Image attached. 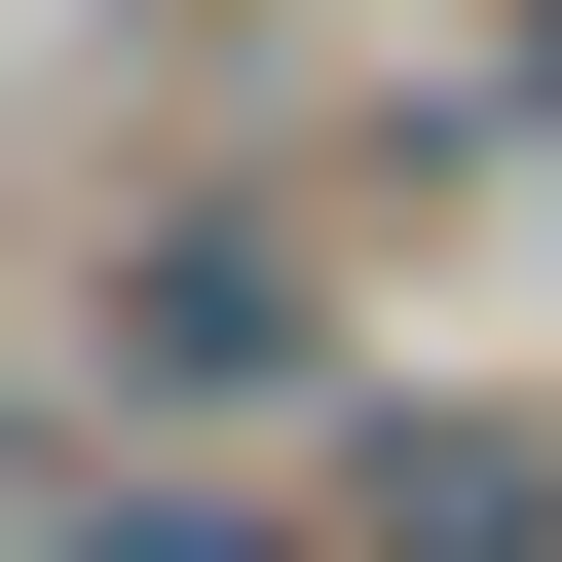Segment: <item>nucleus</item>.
Listing matches in <instances>:
<instances>
[{
  "mask_svg": "<svg viewBox=\"0 0 562 562\" xmlns=\"http://www.w3.org/2000/svg\"><path fill=\"white\" fill-rule=\"evenodd\" d=\"M76 413H113V450H262V413H338V262H301V188H150V225L76 262Z\"/></svg>",
  "mask_w": 562,
  "mask_h": 562,
  "instance_id": "f257e3e1",
  "label": "nucleus"
},
{
  "mask_svg": "<svg viewBox=\"0 0 562 562\" xmlns=\"http://www.w3.org/2000/svg\"><path fill=\"white\" fill-rule=\"evenodd\" d=\"M301 562H562V413H338Z\"/></svg>",
  "mask_w": 562,
  "mask_h": 562,
  "instance_id": "f03ea898",
  "label": "nucleus"
},
{
  "mask_svg": "<svg viewBox=\"0 0 562 562\" xmlns=\"http://www.w3.org/2000/svg\"><path fill=\"white\" fill-rule=\"evenodd\" d=\"M76 562H301V525H262V487H188V450H113V525Z\"/></svg>",
  "mask_w": 562,
  "mask_h": 562,
  "instance_id": "7ed1b4c3",
  "label": "nucleus"
}]
</instances>
